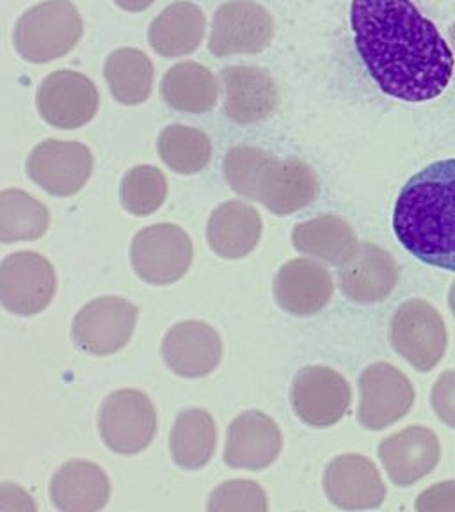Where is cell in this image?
Segmentation results:
<instances>
[{"instance_id":"obj_1","label":"cell","mask_w":455,"mask_h":512,"mask_svg":"<svg viewBox=\"0 0 455 512\" xmlns=\"http://www.w3.org/2000/svg\"><path fill=\"white\" fill-rule=\"evenodd\" d=\"M354 45L384 95L424 104L454 79L455 57L413 0H352Z\"/></svg>"},{"instance_id":"obj_2","label":"cell","mask_w":455,"mask_h":512,"mask_svg":"<svg viewBox=\"0 0 455 512\" xmlns=\"http://www.w3.org/2000/svg\"><path fill=\"white\" fill-rule=\"evenodd\" d=\"M393 232L416 260L455 272V159L432 162L402 187Z\"/></svg>"},{"instance_id":"obj_3","label":"cell","mask_w":455,"mask_h":512,"mask_svg":"<svg viewBox=\"0 0 455 512\" xmlns=\"http://www.w3.org/2000/svg\"><path fill=\"white\" fill-rule=\"evenodd\" d=\"M82 31V18L72 0H45L16 22V52L29 63H50L72 52Z\"/></svg>"},{"instance_id":"obj_4","label":"cell","mask_w":455,"mask_h":512,"mask_svg":"<svg viewBox=\"0 0 455 512\" xmlns=\"http://www.w3.org/2000/svg\"><path fill=\"white\" fill-rule=\"evenodd\" d=\"M98 429L105 445L121 456H134L150 447L157 432L152 399L139 390H118L102 404Z\"/></svg>"},{"instance_id":"obj_5","label":"cell","mask_w":455,"mask_h":512,"mask_svg":"<svg viewBox=\"0 0 455 512\" xmlns=\"http://www.w3.org/2000/svg\"><path fill=\"white\" fill-rule=\"evenodd\" d=\"M132 267L150 285H171L184 278L192 264V240L171 223L152 224L132 240Z\"/></svg>"},{"instance_id":"obj_6","label":"cell","mask_w":455,"mask_h":512,"mask_svg":"<svg viewBox=\"0 0 455 512\" xmlns=\"http://www.w3.org/2000/svg\"><path fill=\"white\" fill-rule=\"evenodd\" d=\"M56 287V271L40 253L18 251L0 265L2 306L18 317L43 312L52 303Z\"/></svg>"},{"instance_id":"obj_7","label":"cell","mask_w":455,"mask_h":512,"mask_svg":"<svg viewBox=\"0 0 455 512\" xmlns=\"http://www.w3.org/2000/svg\"><path fill=\"white\" fill-rule=\"evenodd\" d=\"M137 308L123 297H98L73 320V342L91 356H109L130 342L136 329Z\"/></svg>"},{"instance_id":"obj_8","label":"cell","mask_w":455,"mask_h":512,"mask_svg":"<svg viewBox=\"0 0 455 512\" xmlns=\"http://www.w3.org/2000/svg\"><path fill=\"white\" fill-rule=\"evenodd\" d=\"M274 20L253 0H230L217 9L208 48L217 57L258 54L271 45Z\"/></svg>"},{"instance_id":"obj_9","label":"cell","mask_w":455,"mask_h":512,"mask_svg":"<svg viewBox=\"0 0 455 512\" xmlns=\"http://www.w3.org/2000/svg\"><path fill=\"white\" fill-rule=\"evenodd\" d=\"M27 175L52 196H73L86 185L93 171V153L77 141L47 139L25 162Z\"/></svg>"},{"instance_id":"obj_10","label":"cell","mask_w":455,"mask_h":512,"mask_svg":"<svg viewBox=\"0 0 455 512\" xmlns=\"http://www.w3.org/2000/svg\"><path fill=\"white\" fill-rule=\"evenodd\" d=\"M41 118L52 127L73 130L95 118L100 96L93 80L72 70L50 73L38 88Z\"/></svg>"},{"instance_id":"obj_11","label":"cell","mask_w":455,"mask_h":512,"mask_svg":"<svg viewBox=\"0 0 455 512\" xmlns=\"http://www.w3.org/2000/svg\"><path fill=\"white\" fill-rule=\"evenodd\" d=\"M351 402V388L333 368L310 365L297 372L292 406L304 424L331 427L342 420Z\"/></svg>"},{"instance_id":"obj_12","label":"cell","mask_w":455,"mask_h":512,"mask_svg":"<svg viewBox=\"0 0 455 512\" xmlns=\"http://www.w3.org/2000/svg\"><path fill=\"white\" fill-rule=\"evenodd\" d=\"M162 356L176 376L198 379L212 374L221 363L223 342L207 322L187 320L166 333Z\"/></svg>"},{"instance_id":"obj_13","label":"cell","mask_w":455,"mask_h":512,"mask_svg":"<svg viewBox=\"0 0 455 512\" xmlns=\"http://www.w3.org/2000/svg\"><path fill=\"white\" fill-rule=\"evenodd\" d=\"M224 114L239 125H255L271 118L280 93L271 75L255 66H228L221 70Z\"/></svg>"},{"instance_id":"obj_14","label":"cell","mask_w":455,"mask_h":512,"mask_svg":"<svg viewBox=\"0 0 455 512\" xmlns=\"http://www.w3.org/2000/svg\"><path fill=\"white\" fill-rule=\"evenodd\" d=\"M319 196L317 175L303 160L272 157L256 185L255 201L276 216H290Z\"/></svg>"},{"instance_id":"obj_15","label":"cell","mask_w":455,"mask_h":512,"mask_svg":"<svg viewBox=\"0 0 455 512\" xmlns=\"http://www.w3.org/2000/svg\"><path fill=\"white\" fill-rule=\"evenodd\" d=\"M281 431L271 416L246 411L233 420L224 448V463L240 470H264L280 456Z\"/></svg>"},{"instance_id":"obj_16","label":"cell","mask_w":455,"mask_h":512,"mask_svg":"<svg viewBox=\"0 0 455 512\" xmlns=\"http://www.w3.org/2000/svg\"><path fill=\"white\" fill-rule=\"evenodd\" d=\"M274 296L288 313L310 317L329 303L333 296V280L326 267L308 258H296L278 271Z\"/></svg>"},{"instance_id":"obj_17","label":"cell","mask_w":455,"mask_h":512,"mask_svg":"<svg viewBox=\"0 0 455 512\" xmlns=\"http://www.w3.org/2000/svg\"><path fill=\"white\" fill-rule=\"evenodd\" d=\"M111 482L104 470L89 461H68L50 482V498L59 511L95 512L109 502Z\"/></svg>"},{"instance_id":"obj_18","label":"cell","mask_w":455,"mask_h":512,"mask_svg":"<svg viewBox=\"0 0 455 512\" xmlns=\"http://www.w3.org/2000/svg\"><path fill=\"white\" fill-rule=\"evenodd\" d=\"M262 217L251 205L228 201L214 210L207 224L208 246L224 260H239L258 246Z\"/></svg>"},{"instance_id":"obj_19","label":"cell","mask_w":455,"mask_h":512,"mask_svg":"<svg viewBox=\"0 0 455 512\" xmlns=\"http://www.w3.org/2000/svg\"><path fill=\"white\" fill-rule=\"evenodd\" d=\"M207 29V18L192 2H175L164 9L150 25V47L162 57L189 56L200 47Z\"/></svg>"},{"instance_id":"obj_20","label":"cell","mask_w":455,"mask_h":512,"mask_svg":"<svg viewBox=\"0 0 455 512\" xmlns=\"http://www.w3.org/2000/svg\"><path fill=\"white\" fill-rule=\"evenodd\" d=\"M324 491L333 504L344 509L367 507L381 500L379 480L372 464L352 454L336 457L328 464Z\"/></svg>"},{"instance_id":"obj_21","label":"cell","mask_w":455,"mask_h":512,"mask_svg":"<svg viewBox=\"0 0 455 512\" xmlns=\"http://www.w3.org/2000/svg\"><path fill=\"white\" fill-rule=\"evenodd\" d=\"M164 102L175 111L201 114L217 102L219 86L207 66L194 61L175 64L160 84Z\"/></svg>"},{"instance_id":"obj_22","label":"cell","mask_w":455,"mask_h":512,"mask_svg":"<svg viewBox=\"0 0 455 512\" xmlns=\"http://www.w3.org/2000/svg\"><path fill=\"white\" fill-rule=\"evenodd\" d=\"M217 445L214 418L205 409H185L171 431V454L185 470H200L210 463Z\"/></svg>"},{"instance_id":"obj_23","label":"cell","mask_w":455,"mask_h":512,"mask_svg":"<svg viewBox=\"0 0 455 512\" xmlns=\"http://www.w3.org/2000/svg\"><path fill=\"white\" fill-rule=\"evenodd\" d=\"M292 242L304 255L317 256L331 265L344 264L354 248V233L344 219L326 214L297 224Z\"/></svg>"},{"instance_id":"obj_24","label":"cell","mask_w":455,"mask_h":512,"mask_svg":"<svg viewBox=\"0 0 455 512\" xmlns=\"http://www.w3.org/2000/svg\"><path fill=\"white\" fill-rule=\"evenodd\" d=\"M104 75L112 96L123 105H139L148 100L153 86V64L137 48H118L107 57Z\"/></svg>"},{"instance_id":"obj_25","label":"cell","mask_w":455,"mask_h":512,"mask_svg":"<svg viewBox=\"0 0 455 512\" xmlns=\"http://www.w3.org/2000/svg\"><path fill=\"white\" fill-rule=\"evenodd\" d=\"M50 224L48 208L20 189L0 192V240L4 244L43 237Z\"/></svg>"},{"instance_id":"obj_26","label":"cell","mask_w":455,"mask_h":512,"mask_svg":"<svg viewBox=\"0 0 455 512\" xmlns=\"http://www.w3.org/2000/svg\"><path fill=\"white\" fill-rule=\"evenodd\" d=\"M162 162L178 175H196L212 159V143L200 128L171 125L159 136Z\"/></svg>"},{"instance_id":"obj_27","label":"cell","mask_w":455,"mask_h":512,"mask_svg":"<svg viewBox=\"0 0 455 512\" xmlns=\"http://www.w3.org/2000/svg\"><path fill=\"white\" fill-rule=\"evenodd\" d=\"M166 196V176L155 166H136L121 182V205L132 216H152L164 205Z\"/></svg>"},{"instance_id":"obj_28","label":"cell","mask_w":455,"mask_h":512,"mask_svg":"<svg viewBox=\"0 0 455 512\" xmlns=\"http://www.w3.org/2000/svg\"><path fill=\"white\" fill-rule=\"evenodd\" d=\"M272 157L256 146H235L224 157V178L237 194L255 200L256 185Z\"/></svg>"},{"instance_id":"obj_29","label":"cell","mask_w":455,"mask_h":512,"mask_svg":"<svg viewBox=\"0 0 455 512\" xmlns=\"http://www.w3.org/2000/svg\"><path fill=\"white\" fill-rule=\"evenodd\" d=\"M377 255L361 251L358 256H349L340 269V287L352 301H372L379 296V260Z\"/></svg>"},{"instance_id":"obj_30","label":"cell","mask_w":455,"mask_h":512,"mask_svg":"<svg viewBox=\"0 0 455 512\" xmlns=\"http://www.w3.org/2000/svg\"><path fill=\"white\" fill-rule=\"evenodd\" d=\"M208 511H267V496L253 480H230L212 491Z\"/></svg>"},{"instance_id":"obj_31","label":"cell","mask_w":455,"mask_h":512,"mask_svg":"<svg viewBox=\"0 0 455 512\" xmlns=\"http://www.w3.org/2000/svg\"><path fill=\"white\" fill-rule=\"evenodd\" d=\"M114 2L128 13H139L150 8L155 0H114Z\"/></svg>"}]
</instances>
